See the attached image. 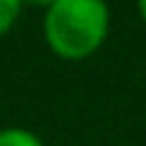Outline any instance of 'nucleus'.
Returning <instances> with one entry per match:
<instances>
[{
	"instance_id": "3",
	"label": "nucleus",
	"mask_w": 146,
	"mask_h": 146,
	"mask_svg": "<svg viewBox=\"0 0 146 146\" xmlns=\"http://www.w3.org/2000/svg\"><path fill=\"white\" fill-rule=\"evenodd\" d=\"M21 5H23L21 0H0V36L10 31V26L21 13Z\"/></svg>"
},
{
	"instance_id": "4",
	"label": "nucleus",
	"mask_w": 146,
	"mask_h": 146,
	"mask_svg": "<svg viewBox=\"0 0 146 146\" xmlns=\"http://www.w3.org/2000/svg\"><path fill=\"white\" fill-rule=\"evenodd\" d=\"M21 3H26V5H36V8H46V10H49L56 0H21Z\"/></svg>"
},
{
	"instance_id": "2",
	"label": "nucleus",
	"mask_w": 146,
	"mask_h": 146,
	"mask_svg": "<svg viewBox=\"0 0 146 146\" xmlns=\"http://www.w3.org/2000/svg\"><path fill=\"white\" fill-rule=\"evenodd\" d=\"M0 146H46V144L28 128L8 126V128H0Z\"/></svg>"
},
{
	"instance_id": "5",
	"label": "nucleus",
	"mask_w": 146,
	"mask_h": 146,
	"mask_svg": "<svg viewBox=\"0 0 146 146\" xmlns=\"http://www.w3.org/2000/svg\"><path fill=\"white\" fill-rule=\"evenodd\" d=\"M139 13H141V18L146 21V0H139Z\"/></svg>"
},
{
	"instance_id": "1",
	"label": "nucleus",
	"mask_w": 146,
	"mask_h": 146,
	"mask_svg": "<svg viewBox=\"0 0 146 146\" xmlns=\"http://www.w3.org/2000/svg\"><path fill=\"white\" fill-rule=\"evenodd\" d=\"M110 28L105 0H56L44 15L49 49L69 62L95 54Z\"/></svg>"
}]
</instances>
